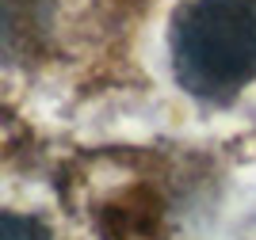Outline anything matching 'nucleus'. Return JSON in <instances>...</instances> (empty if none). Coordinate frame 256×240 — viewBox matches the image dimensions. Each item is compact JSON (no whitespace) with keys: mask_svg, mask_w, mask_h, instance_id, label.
<instances>
[{"mask_svg":"<svg viewBox=\"0 0 256 240\" xmlns=\"http://www.w3.org/2000/svg\"><path fill=\"white\" fill-rule=\"evenodd\" d=\"M172 65L206 99L256 80V0H188L172 23Z\"/></svg>","mask_w":256,"mask_h":240,"instance_id":"nucleus-1","label":"nucleus"},{"mask_svg":"<svg viewBox=\"0 0 256 240\" xmlns=\"http://www.w3.org/2000/svg\"><path fill=\"white\" fill-rule=\"evenodd\" d=\"M157 218H160V206L150 195L134 191L126 202H115L104 214V233L111 240H142L157 229Z\"/></svg>","mask_w":256,"mask_h":240,"instance_id":"nucleus-2","label":"nucleus"},{"mask_svg":"<svg viewBox=\"0 0 256 240\" xmlns=\"http://www.w3.org/2000/svg\"><path fill=\"white\" fill-rule=\"evenodd\" d=\"M0 240H50L42 221L23 214H0Z\"/></svg>","mask_w":256,"mask_h":240,"instance_id":"nucleus-3","label":"nucleus"}]
</instances>
